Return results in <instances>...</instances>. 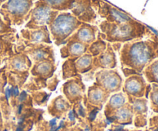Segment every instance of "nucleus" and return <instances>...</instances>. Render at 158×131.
Wrapping results in <instances>:
<instances>
[{
	"mask_svg": "<svg viewBox=\"0 0 158 131\" xmlns=\"http://www.w3.org/2000/svg\"><path fill=\"white\" fill-rule=\"evenodd\" d=\"M120 58L123 65L137 72H142L158 58L157 43L153 41H128L123 45Z\"/></svg>",
	"mask_w": 158,
	"mask_h": 131,
	"instance_id": "f257e3e1",
	"label": "nucleus"
},
{
	"mask_svg": "<svg viewBox=\"0 0 158 131\" xmlns=\"http://www.w3.org/2000/svg\"><path fill=\"white\" fill-rule=\"evenodd\" d=\"M103 39L112 43H126L141 38L146 32V28L136 20L124 23H112L103 21L100 24Z\"/></svg>",
	"mask_w": 158,
	"mask_h": 131,
	"instance_id": "f03ea898",
	"label": "nucleus"
},
{
	"mask_svg": "<svg viewBox=\"0 0 158 131\" xmlns=\"http://www.w3.org/2000/svg\"><path fill=\"white\" fill-rule=\"evenodd\" d=\"M82 23L70 12H61L48 26L55 44L60 45L65 44V41L79 29Z\"/></svg>",
	"mask_w": 158,
	"mask_h": 131,
	"instance_id": "7ed1b4c3",
	"label": "nucleus"
},
{
	"mask_svg": "<svg viewBox=\"0 0 158 131\" xmlns=\"http://www.w3.org/2000/svg\"><path fill=\"white\" fill-rule=\"evenodd\" d=\"M32 6V0H7L2 5L0 14L9 25H21L29 20Z\"/></svg>",
	"mask_w": 158,
	"mask_h": 131,
	"instance_id": "20e7f679",
	"label": "nucleus"
},
{
	"mask_svg": "<svg viewBox=\"0 0 158 131\" xmlns=\"http://www.w3.org/2000/svg\"><path fill=\"white\" fill-rule=\"evenodd\" d=\"M60 12L54 11L41 2H35L34 7L29 13V20L26 24V29H36L42 26L49 25Z\"/></svg>",
	"mask_w": 158,
	"mask_h": 131,
	"instance_id": "39448f33",
	"label": "nucleus"
},
{
	"mask_svg": "<svg viewBox=\"0 0 158 131\" xmlns=\"http://www.w3.org/2000/svg\"><path fill=\"white\" fill-rule=\"evenodd\" d=\"M91 2L93 8L97 9L99 15L109 22L124 23L134 19L128 14L119 10L117 8L103 0H91Z\"/></svg>",
	"mask_w": 158,
	"mask_h": 131,
	"instance_id": "423d86ee",
	"label": "nucleus"
},
{
	"mask_svg": "<svg viewBox=\"0 0 158 131\" xmlns=\"http://www.w3.org/2000/svg\"><path fill=\"white\" fill-rule=\"evenodd\" d=\"M97 82L99 87L106 93L118 91L122 85V79L118 73L110 70L98 72L97 75Z\"/></svg>",
	"mask_w": 158,
	"mask_h": 131,
	"instance_id": "0eeeda50",
	"label": "nucleus"
},
{
	"mask_svg": "<svg viewBox=\"0 0 158 131\" xmlns=\"http://www.w3.org/2000/svg\"><path fill=\"white\" fill-rule=\"evenodd\" d=\"M72 14L80 21L92 23L96 21L97 14L92 6L91 0H75Z\"/></svg>",
	"mask_w": 158,
	"mask_h": 131,
	"instance_id": "6e6552de",
	"label": "nucleus"
},
{
	"mask_svg": "<svg viewBox=\"0 0 158 131\" xmlns=\"http://www.w3.org/2000/svg\"><path fill=\"white\" fill-rule=\"evenodd\" d=\"M49 31L46 25L36 29H25L21 31V35L26 43L32 44H51Z\"/></svg>",
	"mask_w": 158,
	"mask_h": 131,
	"instance_id": "1a4fd4ad",
	"label": "nucleus"
},
{
	"mask_svg": "<svg viewBox=\"0 0 158 131\" xmlns=\"http://www.w3.org/2000/svg\"><path fill=\"white\" fill-rule=\"evenodd\" d=\"M97 32H98V28L97 26L93 25L89 23L83 22L79 29L66 41L75 40L89 45L97 40Z\"/></svg>",
	"mask_w": 158,
	"mask_h": 131,
	"instance_id": "9d476101",
	"label": "nucleus"
},
{
	"mask_svg": "<svg viewBox=\"0 0 158 131\" xmlns=\"http://www.w3.org/2000/svg\"><path fill=\"white\" fill-rule=\"evenodd\" d=\"M146 89V81L140 75H133L125 81L124 91L129 95L135 98H142Z\"/></svg>",
	"mask_w": 158,
	"mask_h": 131,
	"instance_id": "9b49d317",
	"label": "nucleus"
},
{
	"mask_svg": "<svg viewBox=\"0 0 158 131\" xmlns=\"http://www.w3.org/2000/svg\"><path fill=\"white\" fill-rule=\"evenodd\" d=\"M28 46L29 56L37 62L48 61L49 58H52V48L48 44L28 43Z\"/></svg>",
	"mask_w": 158,
	"mask_h": 131,
	"instance_id": "f8f14e48",
	"label": "nucleus"
},
{
	"mask_svg": "<svg viewBox=\"0 0 158 131\" xmlns=\"http://www.w3.org/2000/svg\"><path fill=\"white\" fill-rule=\"evenodd\" d=\"M66 44L61 49L62 56L79 58L86 53L88 50L89 44H84L75 40H69L66 41Z\"/></svg>",
	"mask_w": 158,
	"mask_h": 131,
	"instance_id": "ddd939ff",
	"label": "nucleus"
},
{
	"mask_svg": "<svg viewBox=\"0 0 158 131\" xmlns=\"http://www.w3.org/2000/svg\"><path fill=\"white\" fill-rule=\"evenodd\" d=\"M97 66L103 68H114L117 64L115 60V55L114 53L112 47L110 44H107L106 49L97 56Z\"/></svg>",
	"mask_w": 158,
	"mask_h": 131,
	"instance_id": "4468645a",
	"label": "nucleus"
},
{
	"mask_svg": "<svg viewBox=\"0 0 158 131\" xmlns=\"http://www.w3.org/2000/svg\"><path fill=\"white\" fill-rule=\"evenodd\" d=\"M82 90H83V87L80 85V82L76 80H70L64 85L65 94L67 97L68 99L71 101L80 98L83 93Z\"/></svg>",
	"mask_w": 158,
	"mask_h": 131,
	"instance_id": "2eb2a0df",
	"label": "nucleus"
},
{
	"mask_svg": "<svg viewBox=\"0 0 158 131\" xmlns=\"http://www.w3.org/2000/svg\"><path fill=\"white\" fill-rule=\"evenodd\" d=\"M51 9L57 12L67 11L73 7L75 0H38Z\"/></svg>",
	"mask_w": 158,
	"mask_h": 131,
	"instance_id": "dca6fc26",
	"label": "nucleus"
},
{
	"mask_svg": "<svg viewBox=\"0 0 158 131\" xmlns=\"http://www.w3.org/2000/svg\"><path fill=\"white\" fill-rule=\"evenodd\" d=\"M53 66L50 61H43L37 63L35 68L32 70L33 75H40L43 77H49L52 75Z\"/></svg>",
	"mask_w": 158,
	"mask_h": 131,
	"instance_id": "f3484780",
	"label": "nucleus"
},
{
	"mask_svg": "<svg viewBox=\"0 0 158 131\" xmlns=\"http://www.w3.org/2000/svg\"><path fill=\"white\" fill-rule=\"evenodd\" d=\"M143 74L149 82L158 84V59L154 60L145 67Z\"/></svg>",
	"mask_w": 158,
	"mask_h": 131,
	"instance_id": "a211bd4d",
	"label": "nucleus"
},
{
	"mask_svg": "<svg viewBox=\"0 0 158 131\" xmlns=\"http://www.w3.org/2000/svg\"><path fill=\"white\" fill-rule=\"evenodd\" d=\"M93 64V56L89 54L83 55L79 57L76 62V68L80 73H84L91 68Z\"/></svg>",
	"mask_w": 158,
	"mask_h": 131,
	"instance_id": "6ab92c4d",
	"label": "nucleus"
},
{
	"mask_svg": "<svg viewBox=\"0 0 158 131\" xmlns=\"http://www.w3.org/2000/svg\"><path fill=\"white\" fill-rule=\"evenodd\" d=\"M105 91H103L99 86L93 87L89 91V100L90 103L94 104H99L105 100Z\"/></svg>",
	"mask_w": 158,
	"mask_h": 131,
	"instance_id": "aec40b11",
	"label": "nucleus"
},
{
	"mask_svg": "<svg viewBox=\"0 0 158 131\" xmlns=\"http://www.w3.org/2000/svg\"><path fill=\"white\" fill-rule=\"evenodd\" d=\"M106 46H107V44L102 38H98L97 40L89 44L87 51L90 52L92 56L96 57L103 53L106 49Z\"/></svg>",
	"mask_w": 158,
	"mask_h": 131,
	"instance_id": "412c9836",
	"label": "nucleus"
},
{
	"mask_svg": "<svg viewBox=\"0 0 158 131\" xmlns=\"http://www.w3.org/2000/svg\"><path fill=\"white\" fill-rule=\"evenodd\" d=\"M125 101H126V98H125L124 95L121 93H119L114 95L110 98L109 101V104L113 108H119V107L123 105Z\"/></svg>",
	"mask_w": 158,
	"mask_h": 131,
	"instance_id": "4be33fe9",
	"label": "nucleus"
},
{
	"mask_svg": "<svg viewBox=\"0 0 158 131\" xmlns=\"http://www.w3.org/2000/svg\"><path fill=\"white\" fill-rule=\"evenodd\" d=\"M151 107L154 112L158 113V84H153L152 91L151 92Z\"/></svg>",
	"mask_w": 158,
	"mask_h": 131,
	"instance_id": "5701e85b",
	"label": "nucleus"
},
{
	"mask_svg": "<svg viewBox=\"0 0 158 131\" xmlns=\"http://www.w3.org/2000/svg\"><path fill=\"white\" fill-rule=\"evenodd\" d=\"M14 35L12 33H8L6 35H0V51L4 47H10L14 41Z\"/></svg>",
	"mask_w": 158,
	"mask_h": 131,
	"instance_id": "b1692460",
	"label": "nucleus"
},
{
	"mask_svg": "<svg viewBox=\"0 0 158 131\" xmlns=\"http://www.w3.org/2000/svg\"><path fill=\"white\" fill-rule=\"evenodd\" d=\"M25 55L20 56L19 59H17L14 61V67L18 71H24L27 69L28 67H30V62L29 60H26Z\"/></svg>",
	"mask_w": 158,
	"mask_h": 131,
	"instance_id": "393cba45",
	"label": "nucleus"
},
{
	"mask_svg": "<svg viewBox=\"0 0 158 131\" xmlns=\"http://www.w3.org/2000/svg\"><path fill=\"white\" fill-rule=\"evenodd\" d=\"M134 108H135L136 111H137L138 113H144L148 110V107H147V101L146 100H138L137 101V102L134 104Z\"/></svg>",
	"mask_w": 158,
	"mask_h": 131,
	"instance_id": "a878e982",
	"label": "nucleus"
},
{
	"mask_svg": "<svg viewBox=\"0 0 158 131\" xmlns=\"http://www.w3.org/2000/svg\"><path fill=\"white\" fill-rule=\"evenodd\" d=\"M117 114H118L117 115V118H118L120 121H127V120L131 119V117H132V114H131V110H129V109L127 108L120 110Z\"/></svg>",
	"mask_w": 158,
	"mask_h": 131,
	"instance_id": "bb28decb",
	"label": "nucleus"
},
{
	"mask_svg": "<svg viewBox=\"0 0 158 131\" xmlns=\"http://www.w3.org/2000/svg\"><path fill=\"white\" fill-rule=\"evenodd\" d=\"M15 30L12 29L10 25L5 22L2 19L1 16H0V34H5V33H12L15 32Z\"/></svg>",
	"mask_w": 158,
	"mask_h": 131,
	"instance_id": "cd10ccee",
	"label": "nucleus"
},
{
	"mask_svg": "<svg viewBox=\"0 0 158 131\" xmlns=\"http://www.w3.org/2000/svg\"><path fill=\"white\" fill-rule=\"evenodd\" d=\"M6 1H7V0H0V6H1V5H2L4 2H6Z\"/></svg>",
	"mask_w": 158,
	"mask_h": 131,
	"instance_id": "c85d7f7f",
	"label": "nucleus"
},
{
	"mask_svg": "<svg viewBox=\"0 0 158 131\" xmlns=\"http://www.w3.org/2000/svg\"><path fill=\"white\" fill-rule=\"evenodd\" d=\"M156 43H157V54L158 55V42L157 41H156Z\"/></svg>",
	"mask_w": 158,
	"mask_h": 131,
	"instance_id": "c756f323",
	"label": "nucleus"
},
{
	"mask_svg": "<svg viewBox=\"0 0 158 131\" xmlns=\"http://www.w3.org/2000/svg\"><path fill=\"white\" fill-rule=\"evenodd\" d=\"M32 1H34V0H32Z\"/></svg>",
	"mask_w": 158,
	"mask_h": 131,
	"instance_id": "7c9ffc66",
	"label": "nucleus"
}]
</instances>
